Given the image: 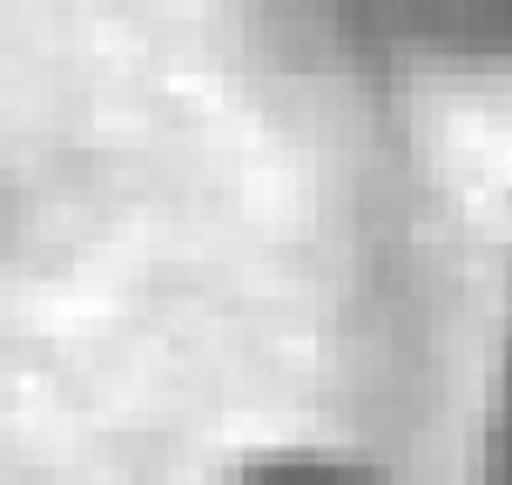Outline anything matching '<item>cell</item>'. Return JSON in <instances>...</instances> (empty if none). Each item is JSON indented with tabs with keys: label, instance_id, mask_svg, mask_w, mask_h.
Returning <instances> with one entry per match:
<instances>
[{
	"label": "cell",
	"instance_id": "obj_1",
	"mask_svg": "<svg viewBox=\"0 0 512 485\" xmlns=\"http://www.w3.org/2000/svg\"><path fill=\"white\" fill-rule=\"evenodd\" d=\"M337 14L378 54L512 68V0H337Z\"/></svg>",
	"mask_w": 512,
	"mask_h": 485
},
{
	"label": "cell",
	"instance_id": "obj_2",
	"mask_svg": "<svg viewBox=\"0 0 512 485\" xmlns=\"http://www.w3.org/2000/svg\"><path fill=\"white\" fill-rule=\"evenodd\" d=\"M230 485H384V479L344 452H270V459L243 465Z\"/></svg>",
	"mask_w": 512,
	"mask_h": 485
}]
</instances>
